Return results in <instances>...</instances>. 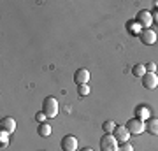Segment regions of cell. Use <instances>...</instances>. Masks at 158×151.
<instances>
[{
    "instance_id": "8",
    "label": "cell",
    "mask_w": 158,
    "mask_h": 151,
    "mask_svg": "<svg viewBox=\"0 0 158 151\" xmlns=\"http://www.w3.org/2000/svg\"><path fill=\"white\" fill-rule=\"evenodd\" d=\"M113 135L116 137V141L118 142H128V139H130V132L127 130V127L125 125H119V127H116L114 128V132H113Z\"/></svg>"
},
{
    "instance_id": "4",
    "label": "cell",
    "mask_w": 158,
    "mask_h": 151,
    "mask_svg": "<svg viewBox=\"0 0 158 151\" xmlns=\"http://www.w3.org/2000/svg\"><path fill=\"white\" fill-rule=\"evenodd\" d=\"M135 21L142 30H144V28H149L153 25V14L149 11H139L137 16H135Z\"/></svg>"
},
{
    "instance_id": "5",
    "label": "cell",
    "mask_w": 158,
    "mask_h": 151,
    "mask_svg": "<svg viewBox=\"0 0 158 151\" xmlns=\"http://www.w3.org/2000/svg\"><path fill=\"white\" fill-rule=\"evenodd\" d=\"M60 148H62V151H77V139L72 134L65 135L60 141Z\"/></svg>"
},
{
    "instance_id": "1",
    "label": "cell",
    "mask_w": 158,
    "mask_h": 151,
    "mask_svg": "<svg viewBox=\"0 0 158 151\" xmlns=\"http://www.w3.org/2000/svg\"><path fill=\"white\" fill-rule=\"evenodd\" d=\"M42 112L48 118H55L58 114V102L55 97H46L42 102Z\"/></svg>"
},
{
    "instance_id": "23",
    "label": "cell",
    "mask_w": 158,
    "mask_h": 151,
    "mask_svg": "<svg viewBox=\"0 0 158 151\" xmlns=\"http://www.w3.org/2000/svg\"><path fill=\"white\" fill-rule=\"evenodd\" d=\"M79 151H93L91 148H83V149H79Z\"/></svg>"
},
{
    "instance_id": "15",
    "label": "cell",
    "mask_w": 158,
    "mask_h": 151,
    "mask_svg": "<svg viewBox=\"0 0 158 151\" xmlns=\"http://www.w3.org/2000/svg\"><path fill=\"white\" fill-rule=\"evenodd\" d=\"M114 128H116V123H114V121H111V120L104 123V132H106V134H113Z\"/></svg>"
},
{
    "instance_id": "6",
    "label": "cell",
    "mask_w": 158,
    "mask_h": 151,
    "mask_svg": "<svg viewBox=\"0 0 158 151\" xmlns=\"http://www.w3.org/2000/svg\"><path fill=\"white\" fill-rule=\"evenodd\" d=\"M142 86L148 90H155L158 86V76L156 72H146L142 78Z\"/></svg>"
},
{
    "instance_id": "13",
    "label": "cell",
    "mask_w": 158,
    "mask_h": 151,
    "mask_svg": "<svg viewBox=\"0 0 158 151\" xmlns=\"http://www.w3.org/2000/svg\"><path fill=\"white\" fill-rule=\"evenodd\" d=\"M37 134H39V137H49L51 135V127H49V123H39V127H37Z\"/></svg>"
},
{
    "instance_id": "20",
    "label": "cell",
    "mask_w": 158,
    "mask_h": 151,
    "mask_svg": "<svg viewBox=\"0 0 158 151\" xmlns=\"http://www.w3.org/2000/svg\"><path fill=\"white\" fill-rule=\"evenodd\" d=\"M46 118H48V116H46V114H44V112H42V111H40V112H37V114H35V120H37L39 123H44V121H46Z\"/></svg>"
},
{
    "instance_id": "2",
    "label": "cell",
    "mask_w": 158,
    "mask_h": 151,
    "mask_svg": "<svg viewBox=\"0 0 158 151\" xmlns=\"http://www.w3.org/2000/svg\"><path fill=\"white\" fill-rule=\"evenodd\" d=\"M100 151H119V142L111 134H106L100 139Z\"/></svg>"
},
{
    "instance_id": "21",
    "label": "cell",
    "mask_w": 158,
    "mask_h": 151,
    "mask_svg": "<svg viewBox=\"0 0 158 151\" xmlns=\"http://www.w3.org/2000/svg\"><path fill=\"white\" fill-rule=\"evenodd\" d=\"M146 72H156V65H155L153 62L146 63Z\"/></svg>"
},
{
    "instance_id": "9",
    "label": "cell",
    "mask_w": 158,
    "mask_h": 151,
    "mask_svg": "<svg viewBox=\"0 0 158 151\" xmlns=\"http://www.w3.org/2000/svg\"><path fill=\"white\" fill-rule=\"evenodd\" d=\"M74 81H76V84H88V81H90V72L86 70V69H77L76 72H74Z\"/></svg>"
},
{
    "instance_id": "16",
    "label": "cell",
    "mask_w": 158,
    "mask_h": 151,
    "mask_svg": "<svg viewBox=\"0 0 158 151\" xmlns=\"http://www.w3.org/2000/svg\"><path fill=\"white\" fill-rule=\"evenodd\" d=\"M77 93H79V97H86L88 93H90V86H88V84H79Z\"/></svg>"
},
{
    "instance_id": "3",
    "label": "cell",
    "mask_w": 158,
    "mask_h": 151,
    "mask_svg": "<svg viewBox=\"0 0 158 151\" xmlns=\"http://www.w3.org/2000/svg\"><path fill=\"white\" fill-rule=\"evenodd\" d=\"M125 127H127V130L130 132V135H139V134H142V132L146 130V123L141 121V120H137V118L128 120Z\"/></svg>"
},
{
    "instance_id": "12",
    "label": "cell",
    "mask_w": 158,
    "mask_h": 151,
    "mask_svg": "<svg viewBox=\"0 0 158 151\" xmlns=\"http://www.w3.org/2000/svg\"><path fill=\"white\" fill-rule=\"evenodd\" d=\"M146 123V132L151 135H158V118H149Z\"/></svg>"
},
{
    "instance_id": "11",
    "label": "cell",
    "mask_w": 158,
    "mask_h": 151,
    "mask_svg": "<svg viewBox=\"0 0 158 151\" xmlns=\"http://www.w3.org/2000/svg\"><path fill=\"white\" fill-rule=\"evenodd\" d=\"M135 118L137 120H141V121H148L149 120V107L141 104V106L135 107Z\"/></svg>"
},
{
    "instance_id": "19",
    "label": "cell",
    "mask_w": 158,
    "mask_h": 151,
    "mask_svg": "<svg viewBox=\"0 0 158 151\" xmlns=\"http://www.w3.org/2000/svg\"><path fill=\"white\" fill-rule=\"evenodd\" d=\"M119 151H134V146L130 144V142H123V144L119 146Z\"/></svg>"
},
{
    "instance_id": "17",
    "label": "cell",
    "mask_w": 158,
    "mask_h": 151,
    "mask_svg": "<svg viewBox=\"0 0 158 151\" xmlns=\"http://www.w3.org/2000/svg\"><path fill=\"white\" fill-rule=\"evenodd\" d=\"M139 28H141V27L137 25V21H128V23H127V30H128V32H135V34H137V32H139Z\"/></svg>"
},
{
    "instance_id": "18",
    "label": "cell",
    "mask_w": 158,
    "mask_h": 151,
    "mask_svg": "<svg viewBox=\"0 0 158 151\" xmlns=\"http://www.w3.org/2000/svg\"><path fill=\"white\" fill-rule=\"evenodd\" d=\"M0 139H2L0 146H2V148H6L7 142H9V134H7V132H4V130H0Z\"/></svg>"
},
{
    "instance_id": "7",
    "label": "cell",
    "mask_w": 158,
    "mask_h": 151,
    "mask_svg": "<svg viewBox=\"0 0 158 151\" xmlns=\"http://www.w3.org/2000/svg\"><path fill=\"white\" fill-rule=\"evenodd\" d=\"M139 37H141V40L144 42V44H148V46H151V44L156 42V32L151 30V28H144V30H141Z\"/></svg>"
},
{
    "instance_id": "10",
    "label": "cell",
    "mask_w": 158,
    "mask_h": 151,
    "mask_svg": "<svg viewBox=\"0 0 158 151\" xmlns=\"http://www.w3.org/2000/svg\"><path fill=\"white\" fill-rule=\"evenodd\" d=\"M0 130H4L7 134H12V132L16 130V121H14L11 116L2 118V121H0Z\"/></svg>"
},
{
    "instance_id": "14",
    "label": "cell",
    "mask_w": 158,
    "mask_h": 151,
    "mask_svg": "<svg viewBox=\"0 0 158 151\" xmlns=\"http://www.w3.org/2000/svg\"><path fill=\"white\" fill-rule=\"evenodd\" d=\"M132 74L135 76V78H144V74H146V65H142V63H137L132 67Z\"/></svg>"
},
{
    "instance_id": "22",
    "label": "cell",
    "mask_w": 158,
    "mask_h": 151,
    "mask_svg": "<svg viewBox=\"0 0 158 151\" xmlns=\"http://www.w3.org/2000/svg\"><path fill=\"white\" fill-rule=\"evenodd\" d=\"M153 21H156V23H158V11L153 14Z\"/></svg>"
}]
</instances>
